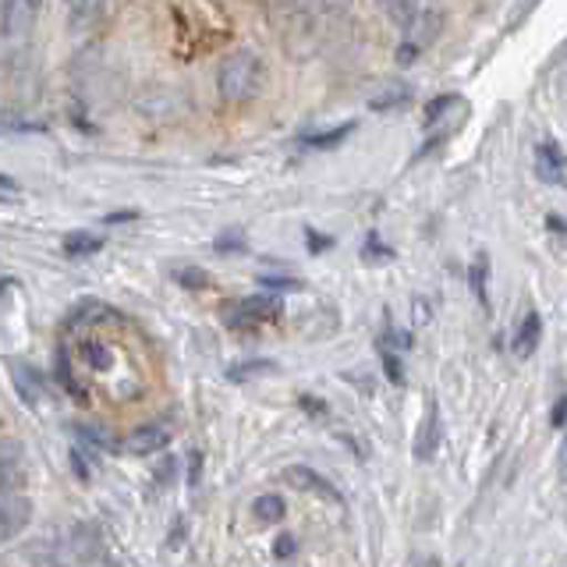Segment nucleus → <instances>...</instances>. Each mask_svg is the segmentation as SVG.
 <instances>
[{"label":"nucleus","mask_w":567,"mask_h":567,"mask_svg":"<svg viewBox=\"0 0 567 567\" xmlns=\"http://www.w3.org/2000/svg\"><path fill=\"white\" fill-rule=\"evenodd\" d=\"M266 68L256 50H235L227 53L217 68V93L224 103H248L262 93Z\"/></svg>","instance_id":"nucleus-1"},{"label":"nucleus","mask_w":567,"mask_h":567,"mask_svg":"<svg viewBox=\"0 0 567 567\" xmlns=\"http://www.w3.org/2000/svg\"><path fill=\"white\" fill-rule=\"evenodd\" d=\"M284 312V301L277 295H248L224 306V319L230 327H259V323H274Z\"/></svg>","instance_id":"nucleus-2"},{"label":"nucleus","mask_w":567,"mask_h":567,"mask_svg":"<svg viewBox=\"0 0 567 567\" xmlns=\"http://www.w3.org/2000/svg\"><path fill=\"white\" fill-rule=\"evenodd\" d=\"M40 11H43V0H0V40H8V43L29 40Z\"/></svg>","instance_id":"nucleus-3"},{"label":"nucleus","mask_w":567,"mask_h":567,"mask_svg":"<svg viewBox=\"0 0 567 567\" xmlns=\"http://www.w3.org/2000/svg\"><path fill=\"white\" fill-rule=\"evenodd\" d=\"M174 430L167 419H156V422H146L138 425V430H132L128 436L121 440V451L132 454V457H150V454H159L171 443Z\"/></svg>","instance_id":"nucleus-4"},{"label":"nucleus","mask_w":567,"mask_h":567,"mask_svg":"<svg viewBox=\"0 0 567 567\" xmlns=\"http://www.w3.org/2000/svg\"><path fill=\"white\" fill-rule=\"evenodd\" d=\"M32 522V501L29 496H0V546H8L11 539H18Z\"/></svg>","instance_id":"nucleus-5"},{"label":"nucleus","mask_w":567,"mask_h":567,"mask_svg":"<svg viewBox=\"0 0 567 567\" xmlns=\"http://www.w3.org/2000/svg\"><path fill=\"white\" fill-rule=\"evenodd\" d=\"M284 478H288V483H291L295 489H301V493L323 496V501H330V504H344L341 489H337L327 475H319V472H312V468H306V465H291L288 472H284Z\"/></svg>","instance_id":"nucleus-6"},{"label":"nucleus","mask_w":567,"mask_h":567,"mask_svg":"<svg viewBox=\"0 0 567 567\" xmlns=\"http://www.w3.org/2000/svg\"><path fill=\"white\" fill-rule=\"evenodd\" d=\"M536 174L546 185H567V153L554 138H546L536 146Z\"/></svg>","instance_id":"nucleus-7"},{"label":"nucleus","mask_w":567,"mask_h":567,"mask_svg":"<svg viewBox=\"0 0 567 567\" xmlns=\"http://www.w3.org/2000/svg\"><path fill=\"white\" fill-rule=\"evenodd\" d=\"M22 465H25L22 443L0 436V496H8L18 483H22Z\"/></svg>","instance_id":"nucleus-8"},{"label":"nucleus","mask_w":567,"mask_h":567,"mask_svg":"<svg viewBox=\"0 0 567 567\" xmlns=\"http://www.w3.org/2000/svg\"><path fill=\"white\" fill-rule=\"evenodd\" d=\"M440 447V404L436 398H425V415L415 436V461H430Z\"/></svg>","instance_id":"nucleus-9"},{"label":"nucleus","mask_w":567,"mask_h":567,"mask_svg":"<svg viewBox=\"0 0 567 567\" xmlns=\"http://www.w3.org/2000/svg\"><path fill=\"white\" fill-rule=\"evenodd\" d=\"M4 365L11 369V383H14V390H18V398H22L29 408L40 404V398H43V383H40V377H35V369H32L29 362H18V359H8Z\"/></svg>","instance_id":"nucleus-10"},{"label":"nucleus","mask_w":567,"mask_h":567,"mask_svg":"<svg viewBox=\"0 0 567 567\" xmlns=\"http://www.w3.org/2000/svg\"><path fill=\"white\" fill-rule=\"evenodd\" d=\"M106 11V0H64V14H68V29L71 32H85L93 29Z\"/></svg>","instance_id":"nucleus-11"},{"label":"nucleus","mask_w":567,"mask_h":567,"mask_svg":"<svg viewBox=\"0 0 567 567\" xmlns=\"http://www.w3.org/2000/svg\"><path fill=\"white\" fill-rule=\"evenodd\" d=\"M539 337H543V319H539V312H525L518 330H514V344H511L514 354H518V359H528V354L539 348Z\"/></svg>","instance_id":"nucleus-12"},{"label":"nucleus","mask_w":567,"mask_h":567,"mask_svg":"<svg viewBox=\"0 0 567 567\" xmlns=\"http://www.w3.org/2000/svg\"><path fill=\"white\" fill-rule=\"evenodd\" d=\"M53 377H58V383L68 390L71 398H79V401L89 398L85 386L75 380V369H71V351H68V344H58V351H53Z\"/></svg>","instance_id":"nucleus-13"},{"label":"nucleus","mask_w":567,"mask_h":567,"mask_svg":"<svg viewBox=\"0 0 567 567\" xmlns=\"http://www.w3.org/2000/svg\"><path fill=\"white\" fill-rule=\"evenodd\" d=\"M61 248H64V256H68V259H85V256H96V252H100V248H103V238L93 235V230H68L64 241H61Z\"/></svg>","instance_id":"nucleus-14"},{"label":"nucleus","mask_w":567,"mask_h":567,"mask_svg":"<svg viewBox=\"0 0 567 567\" xmlns=\"http://www.w3.org/2000/svg\"><path fill=\"white\" fill-rule=\"evenodd\" d=\"M383 11H386L390 22L404 32L419 22V0H383Z\"/></svg>","instance_id":"nucleus-15"},{"label":"nucleus","mask_w":567,"mask_h":567,"mask_svg":"<svg viewBox=\"0 0 567 567\" xmlns=\"http://www.w3.org/2000/svg\"><path fill=\"white\" fill-rule=\"evenodd\" d=\"M252 514L262 525H277L284 514H288V504H284V496H277V493H262L252 504Z\"/></svg>","instance_id":"nucleus-16"},{"label":"nucleus","mask_w":567,"mask_h":567,"mask_svg":"<svg viewBox=\"0 0 567 567\" xmlns=\"http://www.w3.org/2000/svg\"><path fill=\"white\" fill-rule=\"evenodd\" d=\"M408 96H412V93H408V85H386L383 89V93H377V96H372L369 100V111H390V106H398V103H408Z\"/></svg>","instance_id":"nucleus-17"},{"label":"nucleus","mask_w":567,"mask_h":567,"mask_svg":"<svg viewBox=\"0 0 567 567\" xmlns=\"http://www.w3.org/2000/svg\"><path fill=\"white\" fill-rule=\"evenodd\" d=\"M351 132H354V124H341V128H333V132H319V135H309V138H306V146H312V150H333L337 142H344Z\"/></svg>","instance_id":"nucleus-18"},{"label":"nucleus","mask_w":567,"mask_h":567,"mask_svg":"<svg viewBox=\"0 0 567 567\" xmlns=\"http://www.w3.org/2000/svg\"><path fill=\"white\" fill-rule=\"evenodd\" d=\"M82 359H85L89 365H93L96 372L111 369V362H114V359H111V351H106L100 341H85V344H82Z\"/></svg>","instance_id":"nucleus-19"},{"label":"nucleus","mask_w":567,"mask_h":567,"mask_svg":"<svg viewBox=\"0 0 567 567\" xmlns=\"http://www.w3.org/2000/svg\"><path fill=\"white\" fill-rule=\"evenodd\" d=\"M486 270H489V259L486 256H475V262H472V291H475V298L483 301L486 306Z\"/></svg>","instance_id":"nucleus-20"},{"label":"nucleus","mask_w":567,"mask_h":567,"mask_svg":"<svg viewBox=\"0 0 567 567\" xmlns=\"http://www.w3.org/2000/svg\"><path fill=\"white\" fill-rule=\"evenodd\" d=\"M177 284L188 288V291H203L206 284H209V274L199 270V266H185V270H177Z\"/></svg>","instance_id":"nucleus-21"},{"label":"nucleus","mask_w":567,"mask_h":567,"mask_svg":"<svg viewBox=\"0 0 567 567\" xmlns=\"http://www.w3.org/2000/svg\"><path fill=\"white\" fill-rule=\"evenodd\" d=\"M213 248H217V252H238V248H245V235L241 230H224V235L213 241Z\"/></svg>","instance_id":"nucleus-22"},{"label":"nucleus","mask_w":567,"mask_h":567,"mask_svg":"<svg viewBox=\"0 0 567 567\" xmlns=\"http://www.w3.org/2000/svg\"><path fill=\"white\" fill-rule=\"evenodd\" d=\"M291 554H295V536H291V532H280V536L274 539V557L288 560Z\"/></svg>","instance_id":"nucleus-23"},{"label":"nucleus","mask_w":567,"mask_h":567,"mask_svg":"<svg viewBox=\"0 0 567 567\" xmlns=\"http://www.w3.org/2000/svg\"><path fill=\"white\" fill-rule=\"evenodd\" d=\"M259 369H274V362H245V365H230L227 377H230V380H245V377H252V372H259Z\"/></svg>","instance_id":"nucleus-24"},{"label":"nucleus","mask_w":567,"mask_h":567,"mask_svg":"<svg viewBox=\"0 0 567 567\" xmlns=\"http://www.w3.org/2000/svg\"><path fill=\"white\" fill-rule=\"evenodd\" d=\"M454 103H457V96H440V100H433L430 106H425V121H430V124L440 121V114L447 111V106H454Z\"/></svg>","instance_id":"nucleus-25"},{"label":"nucleus","mask_w":567,"mask_h":567,"mask_svg":"<svg viewBox=\"0 0 567 567\" xmlns=\"http://www.w3.org/2000/svg\"><path fill=\"white\" fill-rule=\"evenodd\" d=\"M262 288H274V291H298L301 280H284V277H259Z\"/></svg>","instance_id":"nucleus-26"},{"label":"nucleus","mask_w":567,"mask_h":567,"mask_svg":"<svg viewBox=\"0 0 567 567\" xmlns=\"http://www.w3.org/2000/svg\"><path fill=\"white\" fill-rule=\"evenodd\" d=\"M383 369H386V380L390 383H404V377H401V365H398V359H394V354H390V351H383Z\"/></svg>","instance_id":"nucleus-27"},{"label":"nucleus","mask_w":567,"mask_h":567,"mask_svg":"<svg viewBox=\"0 0 567 567\" xmlns=\"http://www.w3.org/2000/svg\"><path fill=\"white\" fill-rule=\"evenodd\" d=\"M188 457H192V465H188V483H192V486H199V472H203V454H199V451H192Z\"/></svg>","instance_id":"nucleus-28"},{"label":"nucleus","mask_w":567,"mask_h":567,"mask_svg":"<svg viewBox=\"0 0 567 567\" xmlns=\"http://www.w3.org/2000/svg\"><path fill=\"white\" fill-rule=\"evenodd\" d=\"M71 468H75L79 478H89V465L82 461V451H71Z\"/></svg>","instance_id":"nucleus-29"},{"label":"nucleus","mask_w":567,"mask_h":567,"mask_svg":"<svg viewBox=\"0 0 567 567\" xmlns=\"http://www.w3.org/2000/svg\"><path fill=\"white\" fill-rule=\"evenodd\" d=\"M301 408H306L309 415H323V412H327V408H323V401H316V398H309V394L301 398Z\"/></svg>","instance_id":"nucleus-30"},{"label":"nucleus","mask_w":567,"mask_h":567,"mask_svg":"<svg viewBox=\"0 0 567 567\" xmlns=\"http://www.w3.org/2000/svg\"><path fill=\"white\" fill-rule=\"evenodd\" d=\"M564 419H567V398H560L554 408V425H564Z\"/></svg>","instance_id":"nucleus-31"},{"label":"nucleus","mask_w":567,"mask_h":567,"mask_svg":"<svg viewBox=\"0 0 567 567\" xmlns=\"http://www.w3.org/2000/svg\"><path fill=\"white\" fill-rule=\"evenodd\" d=\"M0 192H18V182H14V177H8V174H0Z\"/></svg>","instance_id":"nucleus-32"},{"label":"nucleus","mask_w":567,"mask_h":567,"mask_svg":"<svg viewBox=\"0 0 567 567\" xmlns=\"http://www.w3.org/2000/svg\"><path fill=\"white\" fill-rule=\"evenodd\" d=\"M323 8H330V11H348L351 0H323Z\"/></svg>","instance_id":"nucleus-33"},{"label":"nucleus","mask_w":567,"mask_h":567,"mask_svg":"<svg viewBox=\"0 0 567 567\" xmlns=\"http://www.w3.org/2000/svg\"><path fill=\"white\" fill-rule=\"evenodd\" d=\"M121 220H135V213H111L106 224H121Z\"/></svg>","instance_id":"nucleus-34"},{"label":"nucleus","mask_w":567,"mask_h":567,"mask_svg":"<svg viewBox=\"0 0 567 567\" xmlns=\"http://www.w3.org/2000/svg\"><path fill=\"white\" fill-rule=\"evenodd\" d=\"M327 245H330V238H316L312 230H309V248H312V252H316V248H327Z\"/></svg>","instance_id":"nucleus-35"},{"label":"nucleus","mask_w":567,"mask_h":567,"mask_svg":"<svg viewBox=\"0 0 567 567\" xmlns=\"http://www.w3.org/2000/svg\"><path fill=\"white\" fill-rule=\"evenodd\" d=\"M0 203H8V195H4V192H0Z\"/></svg>","instance_id":"nucleus-36"}]
</instances>
